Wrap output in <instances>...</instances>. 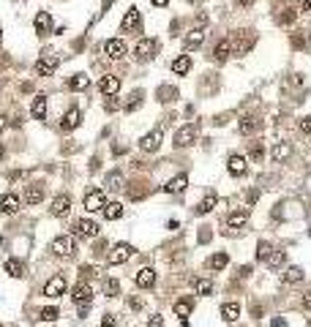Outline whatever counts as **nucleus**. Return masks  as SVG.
<instances>
[{
    "mask_svg": "<svg viewBox=\"0 0 311 327\" xmlns=\"http://www.w3.org/2000/svg\"><path fill=\"white\" fill-rule=\"evenodd\" d=\"M52 254L55 257H60V259H69V257H74V251H76V240H74V234H60V237H55L52 240Z\"/></svg>",
    "mask_w": 311,
    "mask_h": 327,
    "instance_id": "obj_1",
    "label": "nucleus"
},
{
    "mask_svg": "<svg viewBox=\"0 0 311 327\" xmlns=\"http://www.w3.org/2000/svg\"><path fill=\"white\" fill-rule=\"evenodd\" d=\"M131 257H134V245L115 243V245H112V251L106 254V262H109V264H126Z\"/></svg>",
    "mask_w": 311,
    "mask_h": 327,
    "instance_id": "obj_2",
    "label": "nucleus"
},
{
    "mask_svg": "<svg viewBox=\"0 0 311 327\" xmlns=\"http://www.w3.org/2000/svg\"><path fill=\"white\" fill-rule=\"evenodd\" d=\"M71 297H74V303L85 311L90 303H93V289H90L88 281H79V284H74V289H71Z\"/></svg>",
    "mask_w": 311,
    "mask_h": 327,
    "instance_id": "obj_3",
    "label": "nucleus"
},
{
    "mask_svg": "<svg viewBox=\"0 0 311 327\" xmlns=\"http://www.w3.org/2000/svg\"><path fill=\"white\" fill-rule=\"evenodd\" d=\"M106 207V194L99 191V188H90L88 194H85V210L88 213H99Z\"/></svg>",
    "mask_w": 311,
    "mask_h": 327,
    "instance_id": "obj_4",
    "label": "nucleus"
},
{
    "mask_svg": "<svg viewBox=\"0 0 311 327\" xmlns=\"http://www.w3.org/2000/svg\"><path fill=\"white\" fill-rule=\"evenodd\" d=\"M142 28V17H139V8L131 6L129 11H126V17L120 19V30L123 33H137V30Z\"/></svg>",
    "mask_w": 311,
    "mask_h": 327,
    "instance_id": "obj_5",
    "label": "nucleus"
},
{
    "mask_svg": "<svg viewBox=\"0 0 311 327\" xmlns=\"http://www.w3.org/2000/svg\"><path fill=\"white\" fill-rule=\"evenodd\" d=\"M156 52H159V41L156 38H142L139 44H137V49H134L137 60H153Z\"/></svg>",
    "mask_w": 311,
    "mask_h": 327,
    "instance_id": "obj_6",
    "label": "nucleus"
},
{
    "mask_svg": "<svg viewBox=\"0 0 311 327\" xmlns=\"http://www.w3.org/2000/svg\"><path fill=\"white\" fill-rule=\"evenodd\" d=\"M58 65H60V60L55 58V55H44V58L35 60V74L38 76H52L55 71H58Z\"/></svg>",
    "mask_w": 311,
    "mask_h": 327,
    "instance_id": "obj_7",
    "label": "nucleus"
},
{
    "mask_svg": "<svg viewBox=\"0 0 311 327\" xmlns=\"http://www.w3.org/2000/svg\"><path fill=\"white\" fill-rule=\"evenodd\" d=\"M63 292H66V278H63V275H52V278L47 281V286H44V297L58 300Z\"/></svg>",
    "mask_w": 311,
    "mask_h": 327,
    "instance_id": "obj_8",
    "label": "nucleus"
},
{
    "mask_svg": "<svg viewBox=\"0 0 311 327\" xmlns=\"http://www.w3.org/2000/svg\"><path fill=\"white\" fill-rule=\"evenodd\" d=\"M74 232H76V237H96L99 234V224L90 221V218H76Z\"/></svg>",
    "mask_w": 311,
    "mask_h": 327,
    "instance_id": "obj_9",
    "label": "nucleus"
},
{
    "mask_svg": "<svg viewBox=\"0 0 311 327\" xmlns=\"http://www.w3.org/2000/svg\"><path fill=\"white\" fill-rule=\"evenodd\" d=\"M33 28H35V33L41 35V38H44V35H49V33H52V14H49V11H38V14H35V19H33Z\"/></svg>",
    "mask_w": 311,
    "mask_h": 327,
    "instance_id": "obj_10",
    "label": "nucleus"
},
{
    "mask_svg": "<svg viewBox=\"0 0 311 327\" xmlns=\"http://www.w3.org/2000/svg\"><path fill=\"white\" fill-rule=\"evenodd\" d=\"M246 224H248V213L246 210L229 213L227 216V232H241V229H246Z\"/></svg>",
    "mask_w": 311,
    "mask_h": 327,
    "instance_id": "obj_11",
    "label": "nucleus"
},
{
    "mask_svg": "<svg viewBox=\"0 0 311 327\" xmlns=\"http://www.w3.org/2000/svg\"><path fill=\"white\" fill-rule=\"evenodd\" d=\"M19 196L17 194H3V196H0V213H6V216H14V213H19Z\"/></svg>",
    "mask_w": 311,
    "mask_h": 327,
    "instance_id": "obj_12",
    "label": "nucleus"
},
{
    "mask_svg": "<svg viewBox=\"0 0 311 327\" xmlns=\"http://www.w3.org/2000/svg\"><path fill=\"white\" fill-rule=\"evenodd\" d=\"M161 136H164V131L161 129H156V131H150L147 136H142V142H139V147L145 153H156L159 150V145H161Z\"/></svg>",
    "mask_w": 311,
    "mask_h": 327,
    "instance_id": "obj_13",
    "label": "nucleus"
},
{
    "mask_svg": "<svg viewBox=\"0 0 311 327\" xmlns=\"http://www.w3.org/2000/svg\"><path fill=\"white\" fill-rule=\"evenodd\" d=\"M137 286L139 289H153V284H156V273H153V267H139L134 275Z\"/></svg>",
    "mask_w": 311,
    "mask_h": 327,
    "instance_id": "obj_14",
    "label": "nucleus"
},
{
    "mask_svg": "<svg viewBox=\"0 0 311 327\" xmlns=\"http://www.w3.org/2000/svg\"><path fill=\"white\" fill-rule=\"evenodd\" d=\"M194 139H197V126H186L175 134V147H188L194 145Z\"/></svg>",
    "mask_w": 311,
    "mask_h": 327,
    "instance_id": "obj_15",
    "label": "nucleus"
},
{
    "mask_svg": "<svg viewBox=\"0 0 311 327\" xmlns=\"http://www.w3.org/2000/svg\"><path fill=\"white\" fill-rule=\"evenodd\" d=\"M52 216H58V218H63V216H69V210H71V196L69 194H60V196H55V202H52Z\"/></svg>",
    "mask_w": 311,
    "mask_h": 327,
    "instance_id": "obj_16",
    "label": "nucleus"
},
{
    "mask_svg": "<svg viewBox=\"0 0 311 327\" xmlns=\"http://www.w3.org/2000/svg\"><path fill=\"white\" fill-rule=\"evenodd\" d=\"M104 52H106V58H112V60H120L126 55V44L120 38H109L104 44Z\"/></svg>",
    "mask_w": 311,
    "mask_h": 327,
    "instance_id": "obj_17",
    "label": "nucleus"
},
{
    "mask_svg": "<svg viewBox=\"0 0 311 327\" xmlns=\"http://www.w3.org/2000/svg\"><path fill=\"white\" fill-rule=\"evenodd\" d=\"M254 41H257V38H254V35L243 33V35H241V38H238V41H229V44H232V52H235L238 58H243V55H246L248 49L254 47Z\"/></svg>",
    "mask_w": 311,
    "mask_h": 327,
    "instance_id": "obj_18",
    "label": "nucleus"
},
{
    "mask_svg": "<svg viewBox=\"0 0 311 327\" xmlns=\"http://www.w3.org/2000/svg\"><path fill=\"white\" fill-rule=\"evenodd\" d=\"M79 123H82V112H79V109H69L63 115V120H60V129H63V131H74Z\"/></svg>",
    "mask_w": 311,
    "mask_h": 327,
    "instance_id": "obj_19",
    "label": "nucleus"
},
{
    "mask_svg": "<svg viewBox=\"0 0 311 327\" xmlns=\"http://www.w3.org/2000/svg\"><path fill=\"white\" fill-rule=\"evenodd\" d=\"M202 41H205V30H202V28H194L191 33H186L183 47H186V49H197V47H202Z\"/></svg>",
    "mask_w": 311,
    "mask_h": 327,
    "instance_id": "obj_20",
    "label": "nucleus"
},
{
    "mask_svg": "<svg viewBox=\"0 0 311 327\" xmlns=\"http://www.w3.org/2000/svg\"><path fill=\"white\" fill-rule=\"evenodd\" d=\"M99 88H101V93H104V96H115V93L120 90V76L106 74L104 79H101V85H99Z\"/></svg>",
    "mask_w": 311,
    "mask_h": 327,
    "instance_id": "obj_21",
    "label": "nucleus"
},
{
    "mask_svg": "<svg viewBox=\"0 0 311 327\" xmlns=\"http://www.w3.org/2000/svg\"><path fill=\"white\" fill-rule=\"evenodd\" d=\"M216 202H218L216 191H207V194H205V199H202V202L197 204V207H194V213H197V216H207V213H210L213 207H216Z\"/></svg>",
    "mask_w": 311,
    "mask_h": 327,
    "instance_id": "obj_22",
    "label": "nucleus"
},
{
    "mask_svg": "<svg viewBox=\"0 0 311 327\" xmlns=\"http://www.w3.org/2000/svg\"><path fill=\"white\" fill-rule=\"evenodd\" d=\"M229 55H232V44H229V38H221L213 49V58H216V63H227Z\"/></svg>",
    "mask_w": 311,
    "mask_h": 327,
    "instance_id": "obj_23",
    "label": "nucleus"
},
{
    "mask_svg": "<svg viewBox=\"0 0 311 327\" xmlns=\"http://www.w3.org/2000/svg\"><path fill=\"white\" fill-rule=\"evenodd\" d=\"M270 156H273V161H276V164L287 161V158L292 156V145H289V142H278V145H273Z\"/></svg>",
    "mask_w": 311,
    "mask_h": 327,
    "instance_id": "obj_24",
    "label": "nucleus"
},
{
    "mask_svg": "<svg viewBox=\"0 0 311 327\" xmlns=\"http://www.w3.org/2000/svg\"><path fill=\"white\" fill-rule=\"evenodd\" d=\"M227 166H229V172H232L235 177H241L243 172H246V158H243L241 153H232L229 161H227Z\"/></svg>",
    "mask_w": 311,
    "mask_h": 327,
    "instance_id": "obj_25",
    "label": "nucleus"
},
{
    "mask_svg": "<svg viewBox=\"0 0 311 327\" xmlns=\"http://www.w3.org/2000/svg\"><path fill=\"white\" fill-rule=\"evenodd\" d=\"M30 112H33V117L35 120H44V117H47V96H35L33 98V104H30Z\"/></svg>",
    "mask_w": 311,
    "mask_h": 327,
    "instance_id": "obj_26",
    "label": "nucleus"
},
{
    "mask_svg": "<svg viewBox=\"0 0 311 327\" xmlns=\"http://www.w3.org/2000/svg\"><path fill=\"white\" fill-rule=\"evenodd\" d=\"M186 186H188V177L186 175H177V177H172V180L164 186V191L167 194H180V191H186Z\"/></svg>",
    "mask_w": 311,
    "mask_h": 327,
    "instance_id": "obj_27",
    "label": "nucleus"
},
{
    "mask_svg": "<svg viewBox=\"0 0 311 327\" xmlns=\"http://www.w3.org/2000/svg\"><path fill=\"white\" fill-rule=\"evenodd\" d=\"M101 213H104L106 221H118V218L123 216V204H120V202H106V207Z\"/></svg>",
    "mask_w": 311,
    "mask_h": 327,
    "instance_id": "obj_28",
    "label": "nucleus"
},
{
    "mask_svg": "<svg viewBox=\"0 0 311 327\" xmlns=\"http://www.w3.org/2000/svg\"><path fill=\"white\" fill-rule=\"evenodd\" d=\"M44 199V188L41 186H28L25 188V202L28 204H38Z\"/></svg>",
    "mask_w": 311,
    "mask_h": 327,
    "instance_id": "obj_29",
    "label": "nucleus"
},
{
    "mask_svg": "<svg viewBox=\"0 0 311 327\" xmlns=\"http://www.w3.org/2000/svg\"><path fill=\"white\" fill-rule=\"evenodd\" d=\"M238 316H241V305L238 303H224L221 305V319L224 322H235Z\"/></svg>",
    "mask_w": 311,
    "mask_h": 327,
    "instance_id": "obj_30",
    "label": "nucleus"
},
{
    "mask_svg": "<svg viewBox=\"0 0 311 327\" xmlns=\"http://www.w3.org/2000/svg\"><path fill=\"white\" fill-rule=\"evenodd\" d=\"M191 311H194V300L191 297H183V300H177V303H175V314L180 316V319H186Z\"/></svg>",
    "mask_w": 311,
    "mask_h": 327,
    "instance_id": "obj_31",
    "label": "nucleus"
},
{
    "mask_svg": "<svg viewBox=\"0 0 311 327\" xmlns=\"http://www.w3.org/2000/svg\"><path fill=\"white\" fill-rule=\"evenodd\" d=\"M69 88H71V90H88V88H90V76L74 74V76L69 79Z\"/></svg>",
    "mask_w": 311,
    "mask_h": 327,
    "instance_id": "obj_32",
    "label": "nucleus"
},
{
    "mask_svg": "<svg viewBox=\"0 0 311 327\" xmlns=\"http://www.w3.org/2000/svg\"><path fill=\"white\" fill-rule=\"evenodd\" d=\"M172 71H175V74H188V71H191V58H188V55H180V58L175 60V63H172Z\"/></svg>",
    "mask_w": 311,
    "mask_h": 327,
    "instance_id": "obj_33",
    "label": "nucleus"
},
{
    "mask_svg": "<svg viewBox=\"0 0 311 327\" xmlns=\"http://www.w3.org/2000/svg\"><path fill=\"white\" fill-rule=\"evenodd\" d=\"M6 273L11 275V278H22V275H25V264L19 262V259H8V262H6Z\"/></svg>",
    "mask_w": 311,
    "mask_h": 327,
    "instance_id": "obj_34",
    "label": "nucleus"
},
{
    "mask_svg": "<svg viewBox=\"0 0 311 327\" xmlns=\"http://www.w3.org/2000/svg\"><path fill=\"white\" fill-rule=\"evenodd\" d=\"M142 98H145V93H142V90H134V93L129 96V98H126V104H123V109L126 112H134L137 106L142 104Z\"/></svg>",
    "mask_w": 311,
    "mask_h": 327,
    "instance_id": "obj_35",
    "label": "nucleus"
},
{
    "mask_svg": "<svg viewBox=\"0 0 311 327\" xmlns=\"http://www.w3.org/2000/svg\"><path fill=\"white\" fill-rule=\"evenodd\" d=\"M104 294L106 297H118L120 294V281L118 278H106L104 281Z\"/></svg>",
    "mask_w": 311,
    "mask_h": 327,
    "instance_id": "obj_36",
    "label": "nucleus"
},
{
    "mask_svg": "<svg viewBox=\"0 0 311 327\" xmlns=\"http://www.w3.org/2000/svg\"><path fill=\"white\" fill-rule=\"evenodd\" d=\"M265 264H268L270 270H278L284 264V251H270V257L265 259Z\"/></svg>",
    "mask_w": 311,
    "mask_h": 327,
    "instance_id": "obj_37",
    "label": "nucleus"
},
{
    "mask_svg": "<svg viewBox=\"0 0 311 327\" xmlns=\"http://www.w3.org/2000/svg\"><path fill=\"white\" fill-rule=\"evenodd\" d=\"M303 281V270L300 267H287V273H284V284H300Z\"/></svg>",
    "mask_w": 311,
    "mask_h": 327,
    "instance_id": "obj_38",
    "label": "nucleus"
},
{
    "mask_svg": "<svg viewBox=\"0 0 311 327\" xmlns=\"http://www.w3.org/2000/svg\"><path fill=\"white\" fill-rule=\"evenodd\" d=\"M194 289H197V294H202V297H207V294H213V284L205 278H197L194 281Z\"/></svg>",
    "mask_w": 311,
    "mask_h": 327,
    "instance_id": "obj_39",
    "label": "nucleus"
},
{
    "mask_svg": "<svg viewBox=\"0 0 311 327\" xmlns=\"http://www.w3.org/2000/svg\"><path fill=\"white\" fill-rule=\"evenodd\" d=\"M229 264V254H216V257H210V270H224Z\"/></svg>",
    "mask_w": 311,
    "mask_h": 327,
    "instance_id": "obj_40",
    "label": "nucleus"
},
{
    "mask_svg": "<svg viewBox=\"0 0 311 327\" xmlns=\"http://www.w3.org/2000/svg\"><path fill=\"white\" fill-rule=\"evenodd\" d=\"M257 126H259V123L257 120H254V117H243V120H241V134H251V131H257Z\"/></svg>",
    "mask_w": 311,
    "mask_h": 327,
    "instance_id": "obj_41",
    "label": "nucleus"
},
{
    "mask_svg": "<svg viewBox=\"0 0 311 327\" xmlns=\"http://www.w3.org/2000/svg\"><path fill=\"white\" fill-rule=\"evenodd\" d=\"M120 183H123V175H120V169H115V172H109V177H106V188H120Z\"/></svg>",
    "mask_w": 311,
    "mask_h": 327,
    "instance_id": "obj_42",
    "label": "nucleus"
},
{
    "mask_svg": "<svg viewBox=\"0 0 311 327\" xmlns=\"http://www.w3.org/2000/svg\"><path fill=\"white\" fill-rule=\"evenodd\" d=\"M262 156H265V150H262V145H259V142H254L251 147H248V158H251L254 164H259L262 161Z\"/></svg>",
    "mask_w": 311,
    "mask_h": 327,
    "instance_id": "obj_43",
    "label": "nucleus"
},
{
    "mask_svg": "<svg viewBox=\"0 0 311 327\" xmlns=\"http://www.w3.org/2000/svg\"><path fill=\"white\" fill-rule=\"evenodd\" d=\"M58 316H60L58 305H47V308H41V319H44V322H55Z\"/></svg>",
    "mask_w": 311,
    "mask_h": 327,
    "instance_id": "obj_44",
    "label": "nucleus"
},
{
    "mask_svg": "<svg viewBox=\"0 0 311 327\" xmlns=\"http://www.w3.org/2000/svg\"><path fill=\"white\" fill-rule=\"evenodd\" d=\"M278 22H281V25H292L295 22V11H292V8H287V11L278 17Z\"/></svg>",
    "mask_w": 311,
    "mask_h": 327,
    "instance_id": "obj_45",
    "label": "nucleus"
},
{
    "mask_svg": "<svg viewBox=\"0 0 311 327\" xmlns=\"http://www.w3.org/2000/svg\"><path fill=\"white\" fill-rule=\"evenodd\" d=\"M257 257L262 259V262L270 257V245H268V243H259V251H257Z\"/></svg>",
    "mask_w": 311,
    "mask_h": 327,
    "instance_id": "obj_46",
    "label": "nucleus"
},
{
    "mask_svg": "<svg viewBox=\"0 0 311 327\" xmlns=\"http://www.w3.org/2000/svg\"><path fill=\"white\" fill-rule=\"evenodd\" d=\"M101 327H118V319H115L112 314H106L104 319H101Z\"/></svg>",
    "mask_w": 311,
    "mask_h": 327,
    "instance_id": "obj_47",
    "label": "nucleus"
},
{
    "mask_svg": "<svg viewBox=\"0 0 311 327\" xmlns=\"http://www.w3.org/2000/svg\"><path fill=\"white\" fill-rule=\"evenodd\" d=\"M147 327H164V316H150V322H147Z\"/></svg>",
    "mask_w": 311,
    "mask_h": 327,
    "instance_id": "obj_48",
    "label": "nucleus"
},
{
    "mask_svg": "<svg viewBox=\"0 0 311 327\" xmlns=\"http://www.w3.org/2000/svg\"><path fill=\"white\" fill-rule=\"evenodd\" d=\"M300 131H303V134H311V115L300 120Z\"/></svg>",
    "mask_w": 311,
    "mask_h": 327,
    "instance_id": "obj_49",
    "label": "nucleus"
},
{
    "mask_svg": "<svg viewBox=\"0 0 311 327\" xmlns=\"http://www.w3.org/2000/svg\"><path fill=\"white\" fill-rule=\"evenodd\" d=\"M300 305H303L306 311H311V292H306V294H303V300H300Z\"/></svg>",
    "mask_w": 311,
    "mask_h": 327,
    "instance_id": "obj_50",
    "label": "nucleus"
},
{
    "mask_svg": "<svg viewBox=\"0 0 311 327\" xmlns=\"http://www.w3.org/2000/svg\"><path fill=\"white\" fill-rule=\"evenodd\" d=\"M303 44H306L303 35H292V47H303Z\"/></svg>",
    "mask_w": 311,
    "mask_h": 327,
    "instance_id": "obj_51",
    "label": "nucleus"
},
{
    "mask_svg": "<svg viewBox=\"0 0 311 327\" xmlns=\"http://www.w3.org/2000/svg\"><path fill=\"white\" fill-rule=\"evenodd\" d=\"M259 199V191H248V204H254Z\"/></svg>",
    "mask_w": 311,
    "mask_h": 327,
    "instance_id": "obj_52",
    "label": "nucleus"
},
{
    "mask_svg": "<svg viewBox=\"0 0 311 327\" xmlns=\"http://www.w3.org/2000/svg\"><path fill=\"white\" fill-rule=\"evenodd\" d=\"M300 11H311V0H300Z\"/></svg>",
    "mask_w": 311,
    "mask_h": 327,
    "instance_id": "obj_53",
    "label": "nucleus"
},
{
    "mask_svg": "<svg viewBox=\"0 0 311 327\" xmlns=\"http://www.w3.org/2000/svg\"><path fill=\"white\" fill-rule=\"evenodd\" d=\"M238 3H241L243 8H251V6H254V0H238Z\"/></svg>",
    "mask_w": 311,
    "mask_h": 327,
    "instance_id": "obj_54",
    "label": "nucleus"
},
{
    "mask_svg": "<svg viewBox=\"0 0 311 327\" xmlns=\"http://www.w3.org/2000/svg\"><path fill=\"white\" fill-rule=\"evenodd\" d=\"M6 131V115H0V134Z\"/></svg>",
    "mask_w": 311,
    "mask_h": 327,
    "instance_id": "obj_55",
    "label": "nucleus"
},
{
    "mask_svg": "<svg viewBox=\"0 0 311 327\" xmlns=\"http://www.w3.org/2000/svg\"><path fill=\"white\" fill-rule=\"evenodd\" d=\"M150 3H153V6H159V8H161V6H167L170 0H150Z\"/></svg>",
    "mask_w": 311,
    "mask_h": 327,
    "instance_id": "obj_56",
    "label": "nucleus"
},
{
    "mask_svg": "<svg viewBox=\"0 0 311 327\" xmlns=\"http://www.w3.org/2000/svg\"><path fill=\"white\" fill-rule=\"evenodd\" d=\"M0 41H3V28H0Z\"/></svg>",
    "mask_w": 311,
    "mask_h": 327,
    "instance_id": "obj_57",
    "label": "nucleus"
}]
</instances>
